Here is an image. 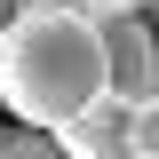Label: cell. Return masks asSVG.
<instances>
[{
	"instance_id": "6da1fadb",
	"label": "cell",
	"mask_w": 159,
	"mask_h": 159,
	"mask_svg": "<svg viewBox=\"0 0 159 159\" xmlns=\"http://www.w3.org/2000/svg\"><path fill=\"white\" fill-rule=\"evenodd\" d=\"M96 103H103V40L72 0L0 24V111L16 127L64 135Z\"/></svg>"
},
{
	"instance_id": "7a4b0ae2",
	"label": "cell",
	"mask_w": 159,
	"mask_h": 159,
	"mask_svg": "<svg viewBox=\"0 0 159 159\" xmlns=\"http://www.w3.org/2000/svg\"><path fill=\"white\" fill-rule=\"evenodd\" d=\"M96 40H103V103L151 111V96H159V32H151V16L96 24Z\"/></svg>"
},
{
	"instance_id": "3957f363",
	"label": "cell",
	"mask_w": 159,
	"mask_h": 159,
	"mask_svg": "<svg viewBox=\"0 0 159 159\" xmlns=\"http://www.w3.org/2000/svg\"><path fill=\"white\" fill-rule=\"evenodd\" d=\"M56 143H64V159H159V111L96 103V111L72 119Z\"/></svg>"
},
{
	"instance_id": "277c9868",
	"label": "cell",
	"mask_w": 159,
	"mask_h": 159,
	"mask_svg": "<svg viewBox=\"0 0 159 159\" xmlns=\"http://www.w3.org/2000/svg\"><path fill=\"white\" fill-rule=\"evenodd\" d=\"M0 159H64V143L32 135V127H0Z\"/></svg>"
},
{
	"instance_id": "5b68a950",
	"label": "cell",
	"mask_w": 159,
	"mask_h": 159,
	"mask_svg": "<svg viewBox=\"0 0 159 159\" xmlns=\"http://www.w3.org/2000/svg\"><path fill=\"white\" fill-rule=\"evenodd\" d=\"M88 24H127V16H151V0H72Z\"/></svg>"
},
{
	"instance_id": "8992f818",
	"label": "cell",
	"mask_w": 159,
	"mask_h": 159,
	"mask_svg": "<svg viewBox=\"0 0 159 159\" xmlns=\"http://www.w3.org/2000/svg\"><path fill=\"white\" fill-rule=\"evenodd\" d=\"M40 8H64V0H0V16H40Z\"/></svg>"
},
{
	"instance_id": "52a82bcc",
	"label": "cell",
	"mask_w": 159,
	"mask_h": 159,
	"mask_svg": "<svg viewBox=\"0 0 159 159\" xmlns=\"http://www.w3.org/2000/svg\"><path fill=\"white\" fill-rule=\"evenodd\" d=\"M151 16H159V0H151Z\"/></svg>"
},
{
	"instance_id": "ba28073f",
	"label": "cell",
	"mask_w": 159,
	"mask_h": 159,
	"mask_svg": "<svg viewBox=\"0 0 159 159\" xmlns=\"http://www.w3.org/2000/svg\"><path fill=\"white\" fill-rule=\"evenodd\" d=\"M151 111H159V96H151Z\"/></svg>"
},
{
	"instance_id": "9c48e42d",
	"label": "cell",
	"mask_w": 159,
	"mask_h": 159,
	"mask_svg": "<svg viewBox=\"0 0 159 159\" xmlns=\"http://www.w3.org/2000/svg\"><path fill=\"white\" fill-rule=\"evenodd\" d=\"M0 24H8V16H0Z\"/></svg>"
}]
</instances>
